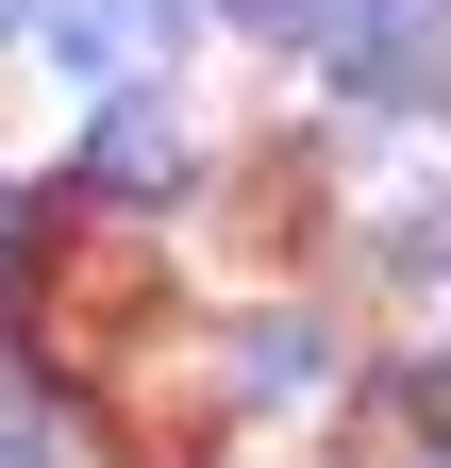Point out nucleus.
I'll return each mask as SVG.
<instances>
[{"mask_svg": "<svg viewBox=\"0 0 451 468\" xmlns=\"http://www.w3.org/2000/svg\"><path fill=\"white\" fill-rule=\"evenodd\" d=\"M134 318H151V234H118V218H50L34 268H17V335L50 351V368H118Z\"/></svg>", "mask_w": 451, "mask_h": 468, "instance_id": "1", "label": "nucleus"}, {"mask_svg": "<svg viewBox=\"0 0 451 468\" xmlns=\"http://www.w3.org/2000/svg\"><path fill=\"white\" fill-rule=\"evenodd\" d=\"M334 84L368 117H435L451 101V0H368V17L334 34Z\"/></svg>", "mask_w": 451, "mask_h": 468, "instance_id": "2", "label": "nucleus"}, {"mask_svg": "<svg viewBox=\"0 0 451 468\" xmlns=\"http://www.w3.org/2000/svg\"><path fill=\"white\" fill-rule=\"evenodd\" d=\"M50 50H68L100 101H151L167 68H184V0H68V17H50Z\"/></svg>", "mask_w": 451, "mask_h": 468, "instance_id": "3", "label": "nucleus"}, {"mask_svg": "<svg viewBox=\"0 0 451 468\" xmlns=\"http://www.w3.org/2000/svg\"><path fill=\"white\" fill-rule=\"evenodd\" d=\"M84 185H100V201H151V185H184V117H167V84H151V101H100V134H84Z\"/></svg>", "mask_w": 451, "mask_h": 468, "instance_id": "4", "label": "nucleus"}, {"mask_svg": "<svg viewBox=\"0 0 451 468\" xmlns=\"http://www.w3.org/2000/svg\"><path fill=\"white\" fill-rule=\"evenodd\" d=\"M318 385V318H251L235 335V401H301Z\"/></svg>", "mask_w": 451, "mask_h": 468, "instance_id": "5", "label": "nucleus"}, {"mask_svg": "<svg viewBox=\"0 0 451 468\" xmlns=\"http://www.w3.org/2000/svg\"><path fill=\"white\" fill-rule=\"evenodd\" d=\"M217 17H235V34H267V50H334L368 0H217Z\"/></svg>", "mask_w": 451, "mask_h": 468, "instance_id": "6", "label": "nucleus"}, {"mask_svg": "<svg viewBox=\"0 0 451 468\" xmlns=\"http://www.w3.org/2000/svg\"><path fill=\"white\" fill-rule=\"evenodd\" d=\"M0 468H68V419L50 401H0Z\"/></svg>", "mask_w": 451, "mask_h": 468, "instance_id": "7", "label": "nucleus"}, {"mask_svg": "<svg viewBox=\"0 0 451 468\" xmlns=\"http://www.w3.org/2000/svg\"><path fill=\"white\" fill-rule=\"evenodd\" d=\"M17 268H34V218H17V201H0V302H17Z\"/></svg>", "mask_w": 451, "mask_h": 468, "instance_id": "8", "label": "nucleus"}, {"mask_svg": "<svg viewBox=\"0 0 451 468\" xmlns=\"http://www.w3.org/2000/svg\"><path fill=\"white\" fill-rule=\"evenodd\" d=\"M50 17H68V0H0V34H50Z\"/></svg>", "mask_w": 451, "mask_h": 468, "instance_id": "9", "label": "nucleus"}, {"mask_svg": "<svg viewBox=\"0 0 451 468\" xmlns=\"http://www.w3.org/2000/svg\"><path fill=\"white\" fill-rule=\"evenodd\" d=\"M435 435H451V385H435Z\"/></svg>", "mask_w": 451, "mask_h": 468, "instance_id": "10", "label": "nucleus"}]
</instances>
